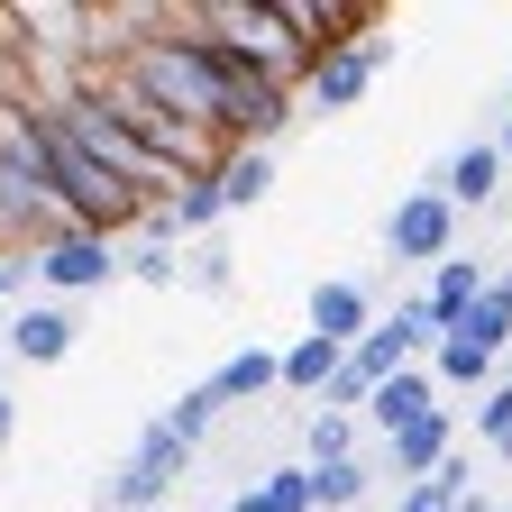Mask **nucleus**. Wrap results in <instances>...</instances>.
Segmentation results:
<instances>
[{
	"mask_svg": "<svg viewBox=\"0 0 512 512\" xmlns=\"http://www.w3.org/2000/svg\"><path fill=\"white\" fill-rule=\"evenodd\" d=\"M229 512H266V494H256V485H247V494H238V503H229Z\"/></svg>",
	"mask_w": 512,
	"mask_h": 512,
	"instance_id": "nucleus-27",
	"label": "nucleus"
},
{
	"mask_svg": "<svg viewBox=\"0 0 512 512\" xmlns=\"http://www.w3.org/2000/svg\"><path fill=\"white\" fill-rule=\"evenodd\" d=\"M366 320H375V311H366V293H357L348 275H339V284H311V339L357 348V339H366Z\"/></svg>",
	"mask_w": 512,
	"mask_h": 512,
	"instance_id": "nucleus-11",
	"label": "nucleus"
},
{
	"mask_svg": "<svg viewBox=\"0 0 512 512\" xmlns=\"http://www.w3.org/2000/svg\"><path fill=\"white\" fill-rule=\"evenodd\" d=\"M421 412H439V403H430V375H421V366H403V375L366 384V412H357V421H375L384 439H394V430H403V421H421Z\"/></svg>",
	"mask_w": 512,
	"mask_h": 512,
	"instance_id": "nucleus-10",
	"label": "nucleus"
},
{
	"mask_svg": "<svg viewBox=\"0 0 512 512\" xmlns=\"http://www.w3.org/2000/svg\"><path fill=\"white\" fill-rule=\"evenodd\" d=\"M339 357H348V348L302 339L293 357H275V384H284V394H311V403H320V394H330V375H339Z\"/></svg>",
	"mask_w": 512,
	"mask_h": 512,
	"instance_id": "nucleus-13",
	"label": "nucleus"
},
{
	"mask_svg": "<svg viewBox=\"0 0 512 512\" xmlns=\"http://www.w3.org/2000/svg\"><path fill=\"white\" fill-rule=\"evenodd\" d=\"M503 430H512V384H494V394H485V403H476V439H485V448H494V439H503Z\"/></svg>",
	"mask_w": 512,
	"mask_h": 512,
	"instance_id": "nucleus-22",
	"label": "nucleus"
},
{
	"mask_svg": "<svg viewBox=\"0 0 512 512\" xmlns=\"http://www.w3.org/2000/svg\"><path fill=\"white\" fill-rule=\"evenodd\" d=\"M384 37H348V46H330V55H311V74H302V92H293V110L311 101V110H348V101H366V83L384 74Z\"/></svg>",
	"mask_w": 512,
	"mask_h": 512,
	"instance_id": "nucleus-2",
	"label": "nucleus"
},
{
	"mask_svg": "<svg viewBox=\"0 0 512 512\" xmlns=\"http://www.w3.org/2000/svg\"><path fill=\"white\" fill-rule=\"evenodd\" d=\"M119 275H138V284H156V293H165V284H183V256H174V247H156V238H147V247H138V256H119Z\"/></svg>",
	"mask_w": 512,
	"mask_h": 512,
	"instance_id": "nucleus-20",
	"label": "nucleus"
},
{
	"mask_svg": "<svg viewBox=\"0 0 512 512\" xmlns=\"http://www.w3.org/2000/svg\"><path fill=\"white\" fill-rule=\"evenodd\" d=\"M430 366H439V384H494V366H503V357H494V348H476V339H439V357H430Z\"/></svg>",
	"mask_w": 512,
	"mask_h": 512,
	"instance_id": "nucleus-17",
	"label": "nucleus"
},
{
	"mask_svg": "<svg viewBox=\"0 0 512 512\" xmlns=\"http://www.w3.org/2000/svg\"><path fill=\"white\" fill-rule=\"evenodd\" d=\"M421 339H430V320H421V302H403V311H384V320H366V339L348 348V375H357V384H384V375H403Z\"/></svg>",
	"mask_w": 512,
	"mask_h": 512,
	"instance_id": "nucleus-4",
	"label": "nucleus"
},
{
	"mask_svg": "<svg viewBox=\"0 0 512 512\" xmlns=\"http://www.w3.org/2000/svg\"><path fill=\"white\" fill-rule=\"evenodd\" d=\"M19 275H28V266H19V256H0V302H10V293H19Z\"/></svg>",
	"mask_w": 512,
	"mask_h": 512,
	"instance_id": "nucleus-24",
	"label": "nucleus"
},
{
	"mask_svg": "<svg viewBox=\"0 0 512 512\" xmlns=\"http://www.w3.org/2000/svg\"><path fill=\"white\" fill-rule=\"evenodd\" d=\"M494 183H503V156H494V147H458V156L439 165V183H430V192L467 220V211H485V202H494Z\"/></svg>",
	"mask_w": 512,
	"mask_h": 512,
	"instance_id": "nucleus-8",
	"label": "nucleus"
},
{
	"mask_svg": "<svg viewBox=\"0 0 512 512\" xmlns=\"http://www.w3.org/2000/svg\"><path fill=\"white\" fill-rule=\"evenodd\" d=\"M10 439H19V403H10V394H0V448H10Z\"/></svg>",
	"mask_w": 512,
	"mask_h": 512,
	"instance_id": "nucleus-25",
	"label": "nucleus"
},
{
	"mask_svg": "<svg viewBox=\"0 0 512 512\" xmlns=\"http://www.w3.org/2000/svg\"><path fill=\"white\" fill-rule=\"evenodd\" d=\"M448 448H458V421H448V412H421V421H403L394 439H384V467H394L403 485H421Z\"/></svg>",
	"mask_w": 512,
	"mask_h": 512,
	"instance_id": "nucleus-7",
	"label": "nucleus"
},
{
	"mask_svg": "<svg viewBox=\"0 0 512 512\" xmlns=\"http://www.w3.org/2000/svg\"><path fill=\"white\" fill-rule=\"evenodd\" d=\"M156 421H165L183 448H202V439H211V421H220V403H211V384H192V394H183L174 412H156Z\"/></svg>",
	"mask_w": 512,
	"mask_h": 512,
	"instance_id": "nucleus-19",
	"label": "nucleus"
},
{
	"mask_svg": "<svg viewBox=\"0 0 512 512\" xmlns=\"http://www.w3.org/2000/svg\"><path fill=\"white\" fill-rule=\"evenodd\" d=\"M74 311H64V302H28V311H10V320H0V348H10V357H28V366H64V357H74Z\"/></svg>",
	"mask_w": 512,
	"mask_h": 512,
	"instance_id": "nucleus-6",
	"label": "nucleus"
},
{
	"mask_svg": "<svg viewBox=\"0 0 512 512\" xmlns=\"http://www.w3.org/2000/svg\"><path fill=\"white\" fill-rule=\"evenodd\" d=\"M302 485H311V512H357L375 476H366L357 458H330V467H302Z\"/></svg>",
	"mask_w": 512,
	"mask_h": 512,
	"instance_id": "nucleus-15",
	"label": "nucleus"
},
{
	"mask_svg": "<svg viewBox=\"0 0 512 512\" xmlns=\"http://www.w3.org/2000/svg\"><path fill=\"white\" fill-rule=\"evenodd\" d=\"M485 293V266L476 256H439V275H430V293H421V320H430V339H448L458 330V311Z\"/></svg>",
	"mask_w": 512,
	"mask_h": 512,
	"instance_id": "nucleus-9",
	"label": "nucleus"
},
{
	"mask_svg": "<svg viewBox=\"0 0 512 512\" xmlns=\"http://www.w3.org/2000/svg\"><path fill=\"white\" fill-rule=\"evenodd\" d=\"M256 494H266V512H311V485H302V467H275Z\"/></svg>",
	"mask_w": 512,
	"mask_h": 512,
	"instance_id": "nucleus-21",
	"label": "nucleus"
},
{
	"mask_svg": "<svg viewBox=\"0 0 512 512\" xmlns=\"http://www.w3.org/2000/svg\"><path fill=\"white\" fill-rule=\"evenodd\" d=\"M256 394H275V357H266V348H238V357L211 375V403L229 412V403H256Z\"/></svg>",
	"mask_w": 512,
	"mask_h": 512,
	"instance_id": "nucleus-16",
	"label": "nucleus"
},
{
	"mask_svg": "<svg viewBox=\"0 0 512 512\" xmlns=\"http://www.w3.org/2000/svg\"><path fill=\"white\" fill-rule=\"evenodd\" d=\"M211 192H220V211H256V202L275 192V156H256V147L220 156V165H211Z\"/></svg>",
	"mask_w": 512,
	"mask_h": 512,
	"instance_id": "nucleus-12",
	"label": "nucleus"
},
{
	"mask_svg": "<svg viewBox=\"0 0 512 512\" xmlns=\"http://www.w3.org/2000/svg\"><path fill=\"white\" fill-rule=\"evenodd\" d=\"M384 247H394L403 266H439V256H458V211H448L439 192H403L394 220H384Z\"/></svg>",
	"mask_w": 512,
	"mask_h": 512,
	"instance_id": "nucleus-3",
	"label": "nucleus"
},
{
	"mask_svg": "<svg viewBox=\"0 0 512 512\" xmlns=\"http://www.w3.org/2000/svg\"><path fill=\"white\" fill-rule=\"evenodd\" d=\"M494 458H503V467H512V430H503V439H494Z\"/></svg>",
	"mask_w": 512,
	"mask_h": 512,
	"instance_id": "nucleus-28",
	"label": "nucleus"
},
{
	"mask_svg": "<svg viewBox=\"0 0 512 512\" xmlns=\"http://www.w3.org/2000/svg\"><path fill=\"white\" fill-rule=\"evenodd\" d=\"M183 19L220 46V64H229L238 83H256V92H302L311 46L293 37L284 0H202V10H183Z\"/></svg>",
	"mask_w": 512,
	"mask_h": 512,
	"instance_id": "nucleus-1",
	"label": "nucleus"
},
{
	"mask_svg": "<svg viewBox=\"0 0 512 512\" xmlns=\"http://www.w3.org/2000/svg\"><path fill=\"white\" fill-rule=\"evenodd\" d=\"M458 512H494V503H485V494H467V503H458Z\"/></svg>",
	"mask_w": 512,
	"mask_h": 512,
	"instance_id": "nucleus-29",
	"label": "nucleus"
},
{
	"mask_svg": "<svg viewBox=\"0 0 512 512\" xmlns=\"http://www.w3.org/2000/svg\"><path fill=\"white\" fill-rule=\"evenodd\" d=\"M485 147H494V156H512V119H503V128H494V138H485Z\"/></svg>",
	"mask_w": 512,
	"mask_h": 512,
	"instance_id": "nucleus-26",
	"label": "nucleus"
},
{
	"mask_svg": "<svg viewBox=\"0 0 512 512\" xmlns=\"http://www.w3.org/2000/svg\"><path fill=\"white\" fill-rule=\"evenodd\" d=\"M128 467H138V476H147V485L165 494V485H183V467H192V448H183V439H174L165 421H147V430H138V448H128Z\"/></svg>",
	"mask_w": 512,
	"mask_h": 512,
	"instance_id": "nucleus-14",
	"label": "nucleus"
},
{
	"mask_svg": "<svg viewBox=\"0 0 512 512\" xmlns=\"http://www.w3.org/2000/svg\"><path fill=\"white\" fill-rule=\"evenodd\" d=\"M302 448H311V467L357 458V421H339V412H311V421H302Z\"/></svg>",
	"mask_w": 512,
	"mask_h": 512,
	"instance_id": "nucleus-18",
	"label": "nucleus"
},
{
	"mask_svg": "<svg viewBox=\"0 0 512 512\" xmlns=\"http://www.w3.org/2000/svg\"><path fill=\"white\" fill-rule=\"evenodd\" d=\"M110 275H119V247H110V238L64 229V238L37 247V284H46V293H92V284H110Z\"/></svg>",
	"mask_w": 512,
	"mask_h": 512,
	"instance_id": "nucleus-5",
	"label": "nucleus"
},
{
	"mask_svg": "<svg viewBox=\"0 0 512 512\" xmlns=\"http://www.w3.org/2000/svg\"><path fill=\"white\" fill-rule=\"evenodd\" d=\"M183 284H192V293H229V256H220V247H202V256L183 266Z\"/></svg>",
	"mask_w": 512,
	"mask_h": 512,
	"instance_id": "nucleus-23",
	"label": "nucleus"
}]
</instances>
